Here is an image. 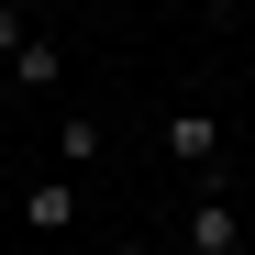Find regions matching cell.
Returning <instances> with one entry per match:
<instances>
[{"label": "cell", "mask_w": 255, "mask_h": 255, "mask_svg": "<svg viewBox=\"0 0 255 255\" xmlns=\"http://www.w3.org/2000/svg\"><path fill=\"white\" fill-rule=\"evenodd\" d=\"M166 155L211 189V178H222V111H200V100H189V111H166Z\"/></svg>", "instance_id": "obj_1"}, {"label": "cell", "mask_w": 255, "mask_h": 255, "mask_svg": "<svg viewBox=\"0 0 255 255\" xmlns=\"http://www.w3.org/2000/svg\"><path fill=\"white\" fill-rule=\"evenodd\" d=\"M178 244H189V255H244L233 200H222V189H200V200H189V222H178Z\"/></svg>", "instance_id": "obj_2"}, {"label": "cell", "mask_w": 255, "mask_h": 255, "mask_svg": "<svg viewBox=\"0 0 255 255\" xmlns=\"http://www.w3.org/2000/svg\"><path fill=\"white\" fill-rule=\"evenodd\" d=\"M22 222H33V233H78V178H56V166H45V178L22 189Z\"/></svg>", "instance_id": "obj_3"}, {"label": "cell", "mask_w": 255, "mask_h": 255, "mask_svg": "<svg viewBox=\"0 0 255 255\" xmlns=\"http://www.w3.org/2000/svg\"><path fill=\"white\" fill-rule=\"evenodd\" d=\"M100 144H111L100 122H89V111H67V122H56V178H78V166H100Z\"/></svg>", "instance_id": "obj_4"}, {"label": "cell", "mask_w": 255, "mask_h": 255, "mask_svg": "<svg viewBox=\"0 0 255 255\" xmlns=\"http://www.w3.org/2000/svg\"><path fill=\"white\" fill-rule=\"evenodd\" d=\"M56 67H67V56H56V33H33V45L11 56V89H33V100H45V89H56Z\"/></svg>", "instance_id": "obj_5"}, {"label": "cell", "mask_w": 255, "mask_h": 255, "mask_svg": "<svg viewBox=\"0 0 255 255\" xmlns=\"http://www.w3.org/2000/svg\"><path fill=\"white\" fill-rule=\"evenodd\" d=\"M33 33H45V22H33V11H22V0H0V67H11V56L33 45Z\"/></svg>", "instance_id": "obj_6"}, {"label": "cell", "mask_w": 255, "mask_h": 255, "mask_svg": "<svg viewBox=\"0 0 255 255\" xmlns=\"http://www.w3.org/2000/svg\"><path fill=\"white\" fill-rule=\"evenodd\" d=\"M33 11H78V0H33Z\"/></svg>", "instance_id": "obj_7"}]
</instances>
